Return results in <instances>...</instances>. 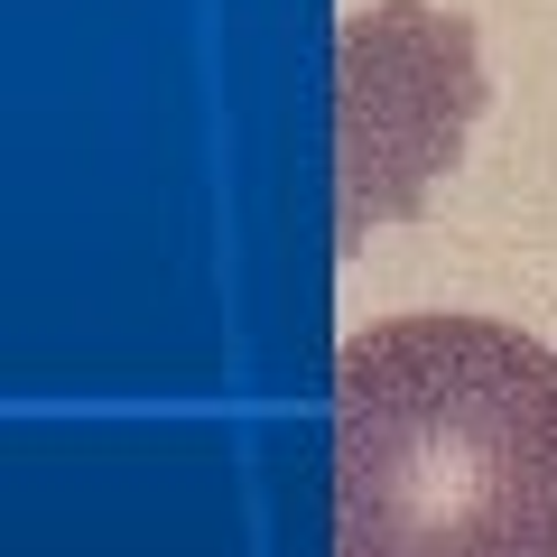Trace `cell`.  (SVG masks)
Wrapping results in <instances>:
<instances>
[{"label": "cell", "instance_id": "cell-1", "mask_svg": "<svg viewBox=\"0 0 557 557\" xmlns=\"http://www.w3.org/2000/svg\"><path fill=\"white\" fill-rule=\"evenodd\" d=\"M335 557H557V354L391 317L335 354Z\"/></svg>", "mask_w": 557, "mask_h": 557}]
</instances>
